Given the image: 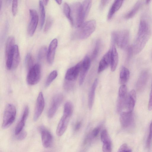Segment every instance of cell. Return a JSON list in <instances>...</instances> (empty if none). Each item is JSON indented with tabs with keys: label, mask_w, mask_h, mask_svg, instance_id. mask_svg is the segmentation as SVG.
Masks as SVG:
<instances>
[{
	"label": "cell",
	"mask_w": 152,
	"mask_h": 152,
	"mask_svg": "<svg viewBox=\"0 0 152 152\" xmlns=\"http://www.w3.org/2000/svg\"><path fill=\"white\" fill-rule=\"evenodd\" d=\"M151 35V29L148 21L142 19L140 23L137 34L134 42L129 50L132 54H137L145 47Z\"/></svg>",
	"instance_id": "cell-1"
},
{
	"label": "cell",
	"mask_w": 152,
	"mask_h": 152,
	"mask_svg": "<svg viewBox=\"0 0 152 152\" xmlns=\"http://www.w3.org/2000/svg\"><path fill=\"white\" fill-rule=\"evenodd\" d=\"M96 23L95 20L83 23L74 32L72 38L74 39H83L88 38L94 31Z\"/></svg>",
	"instance_id": "cell-2"
},
{
	"label": "cell",
	"mask_w": 152,
	"mask_h": 152,
	"mask_svg": "<svg viewBox=\"0 0 152 152\" xmlns=\"http://www.w3.org/2000/svg\"><path fill=\"white\" fill-rule=\"evenodd\" d=\"M71 15L73 22V26L77 27L83 23L86 18L83 9L82 4L79 2L74 3L72 5Z\"/></svg>",
	"instance_id": "cell-3"
},
{
	"label": "cell",
	"mask_w": 152,
	"mask_h": 152,
	"mask_svg": "<svg viewBox=\"0 0 152 152\" xmlns=\"http://www.w3.org/2000/svg\"><path fill=\"white\" fill-rule=\"evenodd\" d=\"M129 33L127 30L113 32L112 34L113 45L115 43L120 48H126L129 42Z\"/></svg>",
	"instance_id": "cell-4"
},
{
	"label": "cell",
	"mask_w": 152,
	"mask_h": 152,
	"mask_svg": "<svg viewBox=\"0 0 152 152\" xmlns=\"http://www.w3.org/2000/svg\"><path fill=\"white\" fill-rule=\"evenodd\" d=\"M16 110L15 106L8 104L6 106L3 115L2 127L6 129L10 126L14 122L16 117Z\"/></svg>",
	"instance_id": "cell-5"
},
{
	"label": "cell",
	"mask_w": 152,
	"mask_h": 152,
	"mask_svg": "<svg viewBox=\"0 0 152 152\" xmlns=\"http://www.w3.org/2000/svg\"><path fill=\"white\" fill-rule=\"evenodd\" d=\"M41 73L40 65L38 64H35L28 70L26 78L28 83L31 85L37 84L40 80Z\"/></svg>",
	"instance_id": "cell-6"
},
{
	"label": "cell",
	"mask_w": 152,
	"mask_h": 152,
	"mask_svg": "<svg viewBox=\"0 0 152 152\" xmlns=\"http://www.w3.org/2000/svg\"><path fill=\"white\" fill-rule=\"evenodd\" d=\"M127 90V87L125 85H122L119 88L116 104V110L118 113H121L126 106Z\"/></svg>",
	"instance_id": "cell-7"
},
{
	"label": "cell",
	"mask_w": 152,
	"mask_h": 152,
	"mask_svg": "<svg viewBox=\"0 0 152 152\" xmlns=\"http://www.w3.org/2000/svg\"><path fill=\"white\" fill-rule=\"evenodd\" d=\"M64 96L61 94H57L53 97L48 113V117H53L63 101Z\"/></svg>",
	"instance_id": "cell-8"
},
{
	"label": "cell",
	"mask_w": 152,
	"mask_h": 152,
	"mask_svg": "<svg viewBox=\"0 0 152 152\" xmlns=\"http://www.w3.org/2000/svg\"><path fill=\"white\" fill-rule=\"evenodd\" d=\"M41 135L42 142L44 147L46 148H50L53 144V138L50 132L43 126L39 128Z\"/></svg>",
	"instance_id": "cell-9"
},
{
	"label": "cell",
	"mask_w": 152,
	"mask_h": 152,
	"mask_svg": "<svg viewBox=\"0 0 152 152\" xmlns=\"http://www.w3.org/2000/svg\"><path fill=\"white\" fill-rule=\"evenodd\" d=\"M82 67V61H80L75 66L69 69L65 74V78L68 81L75 80L80 73Z\"/></svg>",
	"instance_id": "cell-10"
},
{
	"label": "cell",
	"mask_w": 152,
	"mask_h": 152,
	"mask_svg": "<svg viewBox=\"0 0 152 152\" xmlns=\"http://www.w3.org/2000/svg\"><path fill=\"white\" fill-rule=\"evenodd\" d=\"M30 19L28 28V32L29 36H32L37 28L39 20L37 11L34 9H30Z\"/></svg>",
	"instance_id": "cell-11"
},
{
	"label": "cell",
	"mask_w": 152,
	"mask_h": 152,
	"mask_svg": "<svg viewBox=\"0 0 152 152\" xmlns=\"http://www.w3.org/2000/svg\"><path fill=\"white\" fill-rule=\"evenodd\" d=\"M45 102L43 94L40 92L38 96L33 117V120L37 121L41 115L45 107Z\"/></svg>",
	"instance_id": "cell-12"
},
{
	"label": "cell",
	"mask_w": 152,
	"mask_h": 152,
	"mask_svg": "<svg viewBox=\"0 0 152 152\" xmlns=\"http://www.w3.org/2000/svg\"><path fill=\"white\" fill-rule=\"evenodd\" d=\"M134 120L132 112L127 111L121 113L120 121L123 128H127L133 124Z\"/></svg>",
	"instance_id": "cell-13"
},
{
	"label": "cell",
	"mask_w": 152,
	"mask_h": 152,
	"mask_svg": "<svg viewBox=\"0 0 152 152\" xmlns=\"http://www.w3.org/2000/svg\"><path fill=\"white\" fill-rule=\"evenodd\" d=\"M71 116L64 114L58 124L56 133L58 137L62 136L67 127Z\"/></svg>",
	"instance_id": "cell-14"
},
{
	"label": "cell",
	"mask_w": 152,
	"mask_h": 152,
	"mask_svg": "<svg viewBox=\"0 0 152 152\" xmlns=\"http://www.w3.org/2000/svg\"><path fill=\"white\" fill-rule=\"evenodd\" d=\"M58 43L57 39L55 38L52 40L49 45L47 54V61L49 64H52L54 61Z\"/></svg>",
	"instance_id": "cell-15"
},
{
	"label": "cell",
	"mask_w": 152,
	"mask_h": 152,
	"mask_svg": "<svg viewBox=\"0 0 152 152\" xmlns=\"http://www.w3.org/2000/svg\"><path fill=\"white\" fill-rule=\"evenodd\" d=\"M148 78V73L147 70H144L141 72L136 84V88L137 91H141L144 89Z\"/></svg>",
	"instance_id": "cell-16"
},
{
	"label": "cell",
	"mask_w": 152,
	"mask_h": 152,
	"mask_svg": "<svg viewBox=\"0 0 152 152\" xmlns=\"http://www.w3.org/2000/svg\"><path fill=\"white\" fill-rule=\"evenodd\" d=\"M29 111L28 107L26 106L22 117L15 127V135H18L22 131L28 116Z\"/></svg>",
	"instance_id": "cell-17"
},
{
	"label": "cell",
	"mask_w": 152,
	"mask_h": 152,
	"mask_svg": "<svg viewBox=\"0 0 152 152\" xmlns=\"http://www.w3.org/2000/svg\"><path fill=\"white\" fill-rule=\"evenodd\" d=\"M136 99V94L134 90L132 89L127 96L126 106L128 111L132 112L134 108Z\"/></svg>",
	"instance_id": "cell-18"
},
{
	"label": "cell",
	"mask_w": 152,
	"mask_h": 152,
	"mask_svg": "<svg viewBox=\"0 0 152 152\" xmlns=\"http://www.w3.org/2000/svg\"><path fill=\"white\" fill-rule=\"evenodd\" d=\"M111 51L110 50L101 60L98 69V73H100L106 69L110 64Z\"/></svg>",
	"instance_id": "cell-19"
},
{
	"label": "cell",
	"mask_w": 152,
	"mask_h": 152,
	"mask_svg": "<svg viewBox=\"0 0 152 152\" xmlns=\"http://www.w3.org/2000/svg\"><path fill=\"white\" fill-rule=\"evenodd\" d=\"M110 66L112 71H114L117 67L118 60V54L115 45L113 44L110 50Z\"/></svg>",
	"instance_id": "cell-20"
},
{
	"label": "cell",
	"mask_w": 152,
	"mask_h": 152,
	"mask_svg": "<svg viewBox=\"0 0 152 152\" xmlns=\"http://www.w3.org/2000/svg\"><path fill=\"white\" fill-rule=\"evenodd\" d=\"M98 83V79H96L91 88L88 97V106L90 110H91L94 103L95 91Z\"/></svg>",
	"instance_id": "cell-21"
},
{
	"label": "cell",
	"mask_w": 152,
	"mask_h": 152,
	"mask_svg": "<svg viewBox=\"0 0 152 152\" xmlns=\"http://www.w3.org/2000/svg\"><path fill=\"white\" fill-rule=\"evenodd\" d=\"M143 4V1H138L132 9L125 15V18L127 19L132 18L137 13Z\"/></svg>",
	"instance_id": "cell-22"
},
{
	"label": "cell",
	"mask_w": 152,
	"mask_h": 152,
	"mask_svg": "<svg viewBox=\"0 0 152 152\" xmlns=\"http://www.w3.org/2000/svg\"><path fill=\"white\" fill-rule=\"evenodd\" d=\"M130 76L129 69L124 66L121 68L119 76V83L122 85H125L128 81Z\"/></svg>",
	"instance_id": "cell-23"
},
{
	"label": "cell",
	"mask_w": 152,
	"mask_h": 152,
	"mask_svg": "<svg viewBox=\"0 0 152 152\" xmlns=\"http://www.w3.org/2000/svg\"><path fill=\"white\" fill-rule=\"evenodd\" d=\"M123 1V0H115L114 1L108 13L107 18L108 20L111 19L114 13L120 9Z\"/></svg>",
	"instance_id": "cell-24"
},
{
	"label": "cell",
	"mask_w": 152,
	"mask_h": 152,
	"mask_svg": "<svg viewBox=\"0 0 152 152\" xmlns=\"http://www.w3.org/2000/svg\"><path fill=\"white\" fill-rule=\"evenodd\" d=\"M20 60V54L18 47L17 45H15L14 48L12 68L15 69L18 67Z\"/></svg>",
	"instance_id": "cell-25"
},
{
	"label": "cell",
	"mask_w": 152,
	"mask_h": 152,
	"mask_svg": "<svg viewBox=\"0 0 152 152\" xmlns=\"http://www.w3.org/2000/svg\"><path fill=\"white\" fill-rule=\"evenodd\" d=\"M15 39L13 36H10L7 41L5 47V55H6L12 50L14 47Z\"/></svg>",
	"instance_id": "cell-26"
},
{
	"label": "cell",
	"mask_w": 152,
	"mask_h": 152,
	"mask_svg": "<svg viewBox=\"0 0 152 152\" xmlns=\"http://www.w3.org/2000/svg\"><path fill=\"white\" fill-rule=\"evenodd\" d=\"M39 8L40 15V27L41 28L45 23V11L44 5L41 0L39 1Z\"/></svg>",
	"instance_id": "cell-27"
},
{
	"label": "cell",
	"mask_w": 152,
	"mask_h": 152,
	"mask_svg": "<svg viewBox=\"0 0 152 152\" xmlns=\"http://www.w3.org/2000/svg\"><path fill=\"white\" fill-rule=\"evenodd\" d=\"M63 11L65 15L69 20L71 24L73 26V20L71 15V8L67 3H65L64 4Z\"/></svg>",
	"instance_id": "cell-28"
},
{
	"label": "cell",
	"mask_w": 152,
	"mask_h": 152,
	"mask_svg": "<svg viewBox=\"0 0 152 152\" xmlns=\"http://www.w3.org/2000/svg\"><path fill=\"white\" fill-rule=\"evenodd\" d=\"M25 63L28 70L35 64H34V60L33 56L30 53H28L26 55L25 59Z\"/></svg>",
	"instance_id": "cell-29"
},
{
	"label": "cell",
	"mask_w": 152,
	"mask_h": 152,
	"mask_svg": "<svg viewBox=\"0 0 152 152\" xmlns=\"http://www.w3.org/2000/svg\"><path fill=\"white\" fill-rule=\"evenodd\" d=\"M73 111V107L72 103L69 101L66 102L64 105L63 114L71 116Z\"/></svg>",
	"instance_id": "cell-30"
},
{
	"label": "cell",
	"mask_w": 152,
	"mask_h": 152,
	"mask_svg": "<svg viewBox=\"0 0 152 152\" xmlns=\"http://www.w3.org/2000/svg\"><path fill=\"white\" fill-rule=\"evenodd\" d=\"M58 75L57 71L54 70L52 71L48 76L45 83L46 87L48 86L52 82L56 79Z\"/></svg>",
	"instance_id": "cell-31"
},
{
	"label": "cell",
	"mask_w": 152,
	"mask_h": 152,
	"mask_svg": "<svg viewBox=\"0 0 152 152\" xmlns=\"http://www.w3.org/2000/svg\"><path fill=\"white\" fill-rule=\"evenodd\" d=\"M101 41L99 39L96 40L95 46L91 56L92 60L95 59L97 56L101 47Z\"/></svg>",
	"instance_id": "cell-32"
},
{
	"label": "cell",
	"mask_w": 152,
	"mask_h": 152,
	"mask_svg": "<svg viewBox=\"0 0 152 152\" xmlns=\"http://www.w3.org/2000/svg\"><path fill=\"white\" fill-rule=\"evenodd\" d=\"M100 137L101 140L103 143L111 142L107 131L105 129L102 131Z\"/></svg>",
	"instance_id": "cell-33"
},
{
	"label": "cell",
	"mask_w": 152,
	"mask_h": 152,
	"mask_svg": "<svg viewBox=\"0 0 152 152\" xmlns=\"http://www.w3.org/2000/svg\"><path fill=\"white\" fill-rule=\"evenodd\" d=\"M83 10L86 17L88 14L91 5V0H86L82 4Z\"/></svg>",
	"instance_id": "cell-34"
},
{
	"label": "cell",
	"mask_w": 152,
	"mask_h": 152,
	"mask_svg": "<svg viewBox=\"0 0 152 152\" xmlns=\"http://www.w3.org/2000/svg\"><path fill=\"white\" fill-rule=\"evenodd\" d=\"M91 59L87 56L85 57L82 61V68L88 71L91 65Z\"/></svg>",
	"instance_id": "cell-35"
},
{
	"label": "cell",
	"mask_w": 152,
	"mask_h": 152,
	"mask_svg": "<svg viewBox=\"0 0 152 152\" xmlns=\"http://www.w3.org/2000/svg\"><path fill=\"white\" fill-rule=\"evenodd\" d=\"M47 48L45 46H43L39 49L38 54V58L39 60L43 59L46 53L47 54Z\"/></svg>",
	"instance_id": "cell-36"
},
{
	"label": "cell",
	"mask_w": 152,
	"mask_h": 152,
	"mask_svg": "<svg viewBox=\"0 0 152 152\" xmlns=\"http://www.w3.org/2000/svg\"><path fill=\"white\" fill-rule=\"evenodd\" d=\"M88 71L82 68L80 72L79 78V84L80 85H82L83 83Z\"/></svg>",
	"instance_id": "cell-37"
},
{
	"label": "cell",
	"mask_w": 152,
	"mask_h": 152,
	"mask_svg": "<svg viewBox=\"0 0 152 152\" xmlns=\"http://www.w3.org/2000/svg\"><path fill=\"white\" fill-rule=\"evenodd\" d=\"M152 140V121L151 122L149 127V132L148 137L147 138L146 145L147 148L150 147Z\"/></svg>",
	"instance_id": "cell-38"
},
{
	"label": "cell",
	"mask_w": 152,
	"mask_h": 152,
	"mask_svg": "<svg viewBox=\"0 0 152 152\" xmlns=\"http://www.w3.org/2000/svg\"><path fill=\"white\" fill-rule=\"evenodd\" d=\"M102 150L103 152H111L112 142L103 143Z\"/></svg>",
	"instance_id": "cell-39"
},
{
	"label": "cell",
	"mask_w": 152,
	"mask_h": 152,
	"mask_svg": "<svg viewBox=\"0 0 152 152\" xmlns=\"http://www.w3.org/2000/svg\"><path fill=\"white\" fill-rule=\"evenodd\" d=\"M117 152H132V150L126 144L124 143L121 146Z\"/></svg>",
	"instance_id": "cell-40"
},
{
	"label": "cell",
	"mask_w": 152,
	"mask_h": 152,
	"mask_svg": "<svg viewBox=\"0 0 152 152\" xmlns=\"http://www.w3.org/2000/svg\"><path fill=\"white\" fill-rule=\"evenodd\" d=\"M53 23V20L51 18L49 17L47 19L46 23L44 28V31L47 32L50 28Z\"/></svg>",
	"instance_id": "cell-41"
},
{
	"label": "cell",
	"mask_w": 152,
	"mask_h": 152,
	"mask_svg": "<svg viewBox=\"0 0 152 152\" xmlns=\"http://www.w3.org/2000/svg\"><path fill=\"white\" fill-rule=\"evenodd\" d=\"M18 7V1L17 0H14L12 1V10L13 15L15 16L17 12Z\"/></svg>",
	"instance_id": "cell-42"
},
{
	"label": "cell",
	"mask_w": 152,
	"mask_h": 152,
	"mask_svg": "<svg viewBox=\"0 0 152 152\" xmlns=\"http://www.w3.org/2000/svg\"><path fill=\"white\" fill-rule=\"evenodd\" d=\"M148 109L149 110H152V82L151 86V90L150 94L149 99L148 103Z\"/></svg>",
	"instance_id": "cell-43"
},
{
	"label": "cell",
	"mask_w": 152,
	"mask_h": 152,
	"mask_svg": "<svg viewBox=\"0 0 152 152\" xmlns=\"http://www.w3.org/2000/svg\"><path fill=\"white\" fill-rule=\"evenodd\" d=\"M27 135L26 132L22 131L18 134L17 135V138L18 140H22L24 139Z\"/></svg>",
	"instance_id": "cell-44"
},
{
	"label": "cell",
	"mask_w": 152,
	"mask_h": 152,
	"mask_svg": "<svg viewBox=\"0 0 152 152\" xmlns=\"http://www.w3.org/2000/svg\"><path fill=\"white\" fill-rule=\"evenodd\" d=\"M100 130V128L99 127H96L92 131V136L95 137L98 135Z\"/></svg>",
	"instance_id": "cell-45"
},
{
	"label": "cell",
	"mask_w": 152,
	"mask_h": 152,
	"mask_svg": "<svg viewBox=\"0 0 152 152\" xmlns=\"http://www.w3.org/2000/svg\"><path fill=\"white\" fill-rule=\"evenodd\" d=\"M108 1H109L108 0H102L100 4V9H102L108 3Z\"/></svg>",
	"instance_id": "cell-46"
},
{
	"label": "cell",
	"mask_w": 152,
	"mask_h": 152,
	"mask_svg": "<svg viewBox=\"0 0 152 152\" xmlns=\"http://www.w3.org/2000/svg\"><path fill=\"white\" fill-rule=\"evenodd\" d=\"M81 126V123L80 121L77 122L75 126V130L76 131L78 130L80 128Z\"/></svg>",
	"instance_id": "cell-47"
},
{
	"label": "cell",
	"mask_w": 152,
	"mask_h": 152,
	"mask_svg": "<svg viewBox=\"0 0 152 152\" xmlns=\"http://www.w3.org/2000/svg\"><path fill=\"white\" fill-rule=\"evenodd\" d=\"M43 4L44 5H47L48 1H49L48 0H42Z\"/></svg>",
	"instance_id": "cell-48"
},
{
	"label": "cell",
	"mask_w": 152,
	"mask_h": 152,
	"mask_svg": "<svg viewBox=\"0 0 152 152\" xmlns=\"http://www.w3.org/2000/svg\"><path fill=\"white\" fill-rule=\"evenodd\" d=\"M56 2L59 4H60L62 2L61 0H56Z\"/></svg>",
	"instance_id": "cell-49"
},
{
	"label": "cell",
	"mask_w": 152,
	"mask_h": 152,
	"mask_svg": "<svg viewBox=\"0 0 152 152\" xmlns=\"http://www.w3.org/2000/svg\"><path fill=\"white\" fill-rule=\"evenodd\" d=\"M150 0H147L146 1L145 3L147 4H148L150 3Z\"/></svg>",
	"instance_id": "cell-50"
},
{
	"label": "cell",
	"mask_w": 152,
	"mask_h": 152,
	"mask_svg": "<svg viewBox=\"0 0 152 152\" xmlns=\"http://www.w3.org/2000/svg\"><path fill=\"white\" fill-rule=\"evenodd\" d=\"M2 6V1L1 0H0V9H1V7Z\"/></svg>",
	"instance_id": "cell-51"
}]
</instances>
